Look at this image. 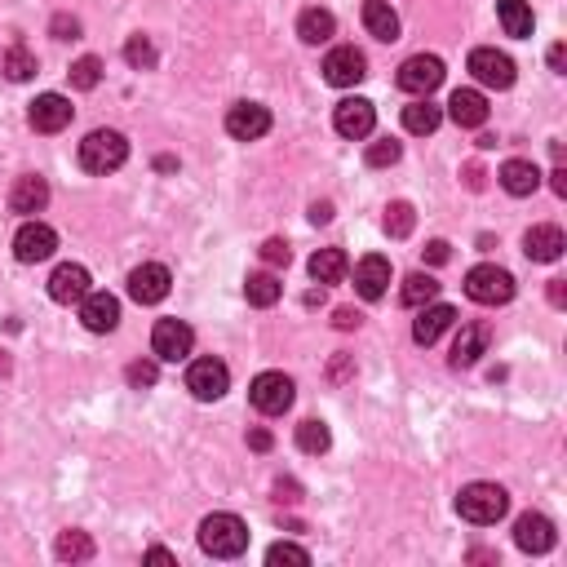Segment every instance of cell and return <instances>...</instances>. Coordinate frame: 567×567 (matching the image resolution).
<instances>
[{
  "label": "cell",
  "mask_w": 567,
  "mask_h": 567,
  "mask_svg": "<svg viewBox=\"0 0 567 567\" xmlns=\"http://www.w3.org/2000/svg\"><path fill=\"white\" fill-rule=\"evenodd\" d=\"M200 550L213 554V559H240L249 550V528H244L240 514H209L200 523Z\"/></svg>",
  "instance_id": "1"
},
{
  "label": "cell",
  "mask_w": 567,
  "mask_h": 567,
  "mask_svg": "<svg viewBox=\"0 0 567 567\" xmlns=\"http://www.w3.org/2000/svg\"><path fill=\"white\" fill-rule=\"evenodd\" d=\"M129 160V142L116 129H94L80 142V169L85 173H116Z\"/></svg>",
  "instance_id": "2"
},
{
  "label": "cell",
  "mask_w": 567,
  "mask_h": 567,
  "mask_svg": "<svg viewBox=\"0 0 567 567\" xmlns=\"http://www.w3.org/2000/svg\"><path fill=\"white\" fill-rule=\"evenodd\" d=\"M505 510H510V497H505V488H497V483H470V488H461V497H457V514L466 523H474V528L497 523Z\"/></svg>",
  "instance_id": "3"
},
{
  "label": "cell",
  "mask_w": 567,
  "mask_h": 567,
  "mask_svg": "<svg viewBox=\"0 0 567 567\" xmlns=\"http://www.w3.org/2000/svg\"><path fill=\"white\" fill-rule=\"evenodd\" d=\"M466 297L479 306H505L514 297V275L505 271V266H474V271L466 275Z\"/></svg>",
  "instance_id": "4"
},
{
  "label": "cell",
  "mask_w": 567,
  "mask_h": 567,
  "mask_svg": "<svg viewBox=\"0 0 567 567\" xmlns=\"http://www.w3.org/2000/svg\"><path fill=\"white\" fill-rule=\"evenodd\" d=\"M293 377L284 373H257L249 386V404L262 412V417H280V412L293 408Z\"/></svg>",
  "instance_id": "5"
},
{
  "label": "cell",
  "mask_w": 567,
  "mask_h": 567,
  "mask_svg": "<svg viewBox=\"0 0 567 567\" xmlns=\"http://www.w3.org/2000/svg\"><path fill=\"white\" fill-rule=\"evenodd\" d=\"M187 390L195 399H222L226 390H231V368L222 364V359H213V355H204V359H195V364L187 368Z\"/></svg>",
  "instance_id": "6"
},
{
  "label": "cell",
  "mask_w": 567,
  "mask_h": 567,
  "mask_svg": "<svg viewBox=\"0 0 567 567\" xmlns=\"http://www.w3.org/2000/svg\"><path fill=\"white\" fill-rule=\"evenodd\" d=\"M399 89L404 94H417V98H426V94H435V89L443 85V63L435 54H412L404 67H399Z\"/></svg>",
  "instance_id": "7"
},
{
  "label": "cell",
  "mask_w": 567,
  "mask_h": 567,
  "mask_svg": "<svg viewBox=\"0 0 567 567\" xmlns=\"http://www.w3.org/2000/svg\"><path fill=\"white\" fill-rule=\"evenodd\" d=\"M54 249H58V231H54V226H45V222H23V226H18V235H14V257H18V262H27V266L49 262Z\"/></svg>",
  "instance_id": "8"
},
{
  "label": "cell",
  "mask_w": 567,
  "mask_h": 567,
  "mask_svg": "<svg viewBox=\"0 0 567 567\" xmlns=\"http://www.w3.org/2000/svg\"><path fill=\"white\" fill-rule=\"evenodd\" d=\"M191 346H195V333H191V324H182V319H160V324L151 328V350H156V359H164V364L187 359Z\"/></svg>",
  "instance_id": "9"
},
{
  "label": "cell",
  "mask_w": 567,
  "mask_h": 567,
  "mask_svg": "<svg viewBox=\"0 0 567 567\" xmlns=\"http://www.w3.org/2000/svg\"><path fill=\"white\" fill-rule=\"evenodd\" d=\"M364 76H368V58L359 54L355 45H337L333 54L324 58V80H328V85H337V89H355Z\"/></svg>",
  "instance_id": "10"
},
{
  "label": "cell",
  "mask_w": 567,
  "mask_h": 567,
  "mask_svg": "<svg viewBox=\"0 0 567 567\" xmlns=\"http://www.w3.org/2000/svg\"><path fill=\"white\" fill-rule=\"evenodd\" d=\"M169 284H173V275H169V266H160V262H142L138 271L129 275V297L138 306H156L169 297Z\"/></svg>",
  "instance_id": "11"
},
{
  "label": "cell",
  "mask_w": 567,
  "mask_h": 567,
  "mask_svg": "<svg viewBox=\"0 0 567 567\" xmlns=\"http://www.w3.org/2000/svg\"><path fill=\"white\" fill-rule=\"evenodd\" d=\"M226 133L240 142H257L271 133V111L262 107V102H235L231 111H226Z\"/></svg>",
  "instance_id": "12"
},
{
  "label": "cell",
  "mask_w": 567,
  "mask_h": 567,
  "mask_svg": "<svg viewBox=\"0 0 567 567\" xmlns=\"http://www.w3.org/2000/svg\"><path fill=\"white\" fill-rule=\"evenodd\" d=\"M470 76L488 89H510L514 85V63H510V54H501V49H474Z\"/></svg>",
  "instance_id": "13"
},
{
  "label": "cell",
  "mask_w": 567,
  "mask_h": 567,
  "mask_svg": "<svg viewBox=\"0 0 567 567\" xmlns=\"http://www.w3.org/2000/svg\"><path fill=\"white\" fill-rule=\"evenodd\" d=\"M333 125H337V133H342V138L359 142V138H368V133H373L377 111H373V102H368V98H346V102H337Z\"/></svg>",
  "instance_id": "14"
},
{
  "label": "cell",
  "mask_w": 567,
  "mask_h": 567,
  "mask_svg": "<svg viewBox=\"0 0 567 567\" xmlns=\"http://www.w3.org/2000/svg\"><path fill=\"white\" fill-rule=\"evenodd\" d=\"M554 523L545 519V514H519V523H514V545H519L523 554H550L554 550Z\"/></svg>",
  "instance_id": "15"
},
{
  "label": "cell",
  "mask_w": 567,
  "mask_h": 567,
  "mask_svg": "<svg viewBox=\"0 0 567 567\" xmlns=\"http://www.w3.org/2000/svg\"><path fill=\"white\" fill-rule=\"evenodd\" d=\"M457 324V311H452L448 302H426L417 315V324H412V342L417 346H435L448 328Z\"/></svg>",
  "instance_id": "16"
},
{
  "label": "cell",
  "mask_w": 567,
  "mask_h": 567,
  "mask_svg": "<svg viewBox=\"0 0 567 567\" xmlns=\"http://www.w3.org/2000/svg\"><path fill=\"white\" fill-rule=\"evenodd\" d=\"M27 120H32L36 133H63L71 125V102L63 94H40L27 111Z\"/></svg>",
  "instance_id": "17"
},
{
  "label": "cell",
  "mask_w": 567,
  "mask_h": 567,
  "mask_svg": "<svg viewBox=\"0 0 567 567\" xmlns=\"http://www.w3.org/2000/svg\"><path fill=\"white\" fill-rule=\"evenodd\" d=\"M80 319H85L89 333H111V328L120 324V302L111 293H94V288H89V293L80 297Z\"/></svg>",
  "instance_id": "18"
},
{
  "label": "cell",
  "mask_w": 567,
  "mask_h": 567,
  "mask_svg": "<svg viewBox=\"0 0 567 567\" xmlns=\"http://www.w3.org/2000/svg\"><path fill=\"white\" fill-rule=\"evenodd\" d=\"M85 293H89V271L80 262H63L54 275H49V297H54L58 306L80 302Z\"/></svg>",
  "instance_id": "19"
},
{
  "label": "cell",
  "mask_w": 567,
  "mask_h": 567,
  "mask_svg": "<svg viewBox=\"0 0 567 567\" xmlns=\"http://www.w3.org/2000/svg\"><path fill=\"white\" fill-rule=\"evenodd\" d=\"M448 116L457 129H483L488 125V98H483L479 89H457V94L448 98Z\"/></svg>",
  "instance_id": "20"
},
{
  "label": "cell",
  "mask_w": 567,
  "mask_h": 567,
  "mask_svg": "<svg viewBox=\"0 0 567 567\" xmlns=\"http://www.w3.org/2000/svg\"><path fill=\"white\" fill-rule=\"evenodd\" d=\"M355 288H359V297H364V302H377V297H386V288H390V262H386V257H377V253L359 257V266H355Z\"/></svg>",
  "instance_id": "21"
},
{
  "label": "cell",
  "mask_w": 567,
  "mask_h": 567,
  "mask_svg": "<svg viewBox=\"0 0 567 567\" xmlns=\"http://www.w3.org/2000/svg\"><path fill=\"white\" fill-rule=\"evenodd\" d=\"M563 249H567L563 231H559V226H550V222L532 226V231L523 235V253H528L532 262H559Z\"/></svg>",
  "instance_id": "22"
},
{
  "label": "cell",
  "mask_w": 567,
  "mask_h": 567,
  "mask_svg": "<svg viewBox=\"0 0 567 567\" xmlns=\"http://www.w3.org/2000/svg\"><path fill=\"white\" fill-rule=\"evenodd\" d=\"M488 342H492L488 324H461L457 342H452V368H470V364H479V355L488 350Z\"/></svg>",
  "instance_id": "23"
},
{
  "label": "cell",
  "mask_w": 567,
  "mask_h": 567,
  "mask_svg": "<svg viewBox=\"0 0 567 567\" xmlns=\"http://www.w3.org/2000/svg\"><path fill=\"white\" fill-rule=\"evenodd\" d=\"M497 178H501V187L510 191V195H519V200H523V195H532L536 187H541V169H536L532 160H505Z\"/></svg>",
  "instance_id": "24"
},
{
  "label": "cell",
  "mask_w": 567,
  "mask_h": 567,
  "mask_svg": "<svg viewBox=\"0 0 567 567\" xmlns=\"http://www.w3.org/2000/svg\"><path fill=\"white\" fill-rule=\"evenodd\" d=\"M49 204V182L45 178H18L9 191V209L14 213H40Z\"/></svg>",
  "instance_id": "25"
},
{
  "label": "cell",
  "mask_w": 567,
  "mask_h": 567,
  "mask_svg": "<svg viewBox=\"0 0 567 567\" xmlns=\"http://www.w3.org/2000/svg\"><path fill=\"white\" fill-rule=\"evenodd\" d=\"M364 27L377 40H399V14L386 0H364Z\"/></svg>",
  "instance_id": "26"
},
{
  "label": "cell",
  "mask_w": 567,
  "mask_h": 567,
  "mask_svg": "<svg viewBox=\"0 0 567 567\" xmlns=\"http://www.w3.org/2000/svg\"><path fill=\"white\" fill-rule=\"evenodd\" d=\"M497 18H501L505 36H519V40L532 36V27H536L528 0H497Z\"/></svg>",
  "instance_id": "27"
},
{
  "label": "cell",
  "mask_w": 567,
  "mask_h": 567,
  "mask_svg": "<svg viewBox=\"0 0 567 567\" xmlns=\"http://www.w3.org/2000/svg\"><path fill=\"white\" fill-rule=\"evenodd\" d=\"M333 32H337V18L328 9H302V18H297V36L306 45H324V40H333Z\"/></svg>",
  "instance_id": "28"
},
{
  "label": "cell",
  "mask_w": 567,
  "mask_h": 567,
  "mask_svg": "<svg viewBox=\"0 0 567 567\" xmlns=\"http://www.w3.org/2000/svg\"><path fill=\"white\" fill-rule=\"evenodd\" d=\"M439 120H443V111H439L430 98H417V102H408V107H404V129H408V133H417V138L435 133V129H439Z\"/></svg>",
  "instance_id": "29"
},
{
  "label": "cell",
  "mask_w": 567,
  "mask_h": 567,
  "mask_svg": "<svg viewBox=\"0 0 567 567\" xmlns=\"http://www.w3.org/2000/svg\"><path fill=\"white\" fill-rule=\"evenodd\" d=\"M346 271H350V262H346L342 249H319V253L311 257V280H315V284H337Z\"/></svg>",
  "instance_id": "30"
},
{
  "label": "cell",
  "mask_w": 567,
  "mask_h": 567,
  "mask_svg": "<svg viewBox=\"0 0 567 567\" xmlns=\"http://www.w3.org/2000/svg\"><path fill=\"white\" fill-rule=\"evenodd\" d=\"M435 297H439V280H435V275H426V271L408 275L404 288H399V302H404V306H417V311H421L426 302H435Z\"/></svg>",
  "instance_id": "31"
},
{
  "label": "cell",
  "mask_w": 567,
  "mask_h": 567,
  "mask_svg": "<svg viewBox=\"0 0 567 567\" xmlns=\"http://www.w3.org/2000/svg\"><path fill=\"white\" fill-rule=\"evenodd\" d=\"M280 293H284V284L275 280L271 271L249 275V284H244V297H249L253 306H262V311H266V306H275V302H280Z\"/></svg>",
  "instance_id": "32"
},
{
  "label": "cell",
  "mask_w": 567,
  "mask_h": 567,
  "mask_svg": "<svg viewBox=\"0 0 567 567\" xmlns=\"http://www.w3.org/2000/svg\"><path fill=\"white\" fill-rule=\"evenodd\" d=\"M54 554L63 563H89L94 559V541H89L85 532H63L58 536V545H54Z\"/></svg>",
  "instance_id": "33"
},
{
  "label": "cell",
  "mask_w": 567,
  "mask_h": 567,
  "mask_svg": "<svg viewBox=\"0 0 567 567\" xmlns=\"http://www.w3.org/2000/svg\"><path fill=\"white\" fill-rule=\"evenodd\" d=\"M381 226H386L390 240H408L412 226H417V213H412V204H408V200H395V204L386 209V222H381Z\"/></svg>",
  "instance_id": "34"
},
{
  "label": "cell",
  "mask_w": 567,
  "mask_h": 567,
  "mask_svg": "<svg viewBox=\"0 0 567 567\" xmlns=\"http://www.w3.org/2000/svg\"><path fill=\"white\" fill-rule=\"evenodd\" d=\"M0 71H5V76L14 80V85H23V80H32V76H36V58L27 54L23 45H14L5 58H0Z\"/></svg>",
  "instance_id": "35"
},
{
  "label": "cell",
  "mask_w": 567,
  "mask_h": 567,
  "mask_svg": "<svg viewBox=\"0 0 567 567\" xmlns=\"http://www.w3.org/2000/svg\"><path fill=\"white\" fill-rule=\"evenodd\" d=\"M328 443H333V435H328L324 421H302V426H297V448L311 452V457L328 452Z\"/></svg>",
  "instance_id": "36"
},
{
  "label": "cell",
  "mask_w": 567,
  "mask_h": 567,
  "mask_svg": "<svg viewBox=\"0 0 567 567\" xmlns=\"http://www.w3.org/2000/svg\"><path fill=\"white\" fill-rule=\"evenodd\" d=\"M125 63H129L133 71L156 67V45H151L147 36H129V45H125Z\"/></svg>",
  "instance_id": "37"
},
{
  "label": "cell",
  "mask_w": 567,
  "mask_h": 567,
  "mask_svg": "<svg viewBox=\"0 0 567 567\" xmlns=\"http://www.w3.org/2000/svg\"><path fill=\"white\" fill-rule=\"evenodd\" d=\"M67 76H71V85H76V89H98V80H102V63H98L94 54H89V58H80V63H71Z\"/></svg>",
  "instance_id": "38"
},
{
  "label": "cell",
  "mask_w": 567,
  "mask_h": 567,
  "mask_svg": "<svg viewBox=\"0 0 567 567\" xmlns=\"http://www.w3.org/2000/svg\"><path fill=\"white\" fill-rule=\"evenodd\" d=\"M266 563H297V567H306V563H311V554H306L302 550V545H293V541H275L271 545V550H266Z\"/></svg>",
  "instance_id": "39"
},
{
  "label": "cell",
  "mask_w": 567,
  "mask_h": 567,
  "mask_svg": "<svg viewBox=\"0 0 567 567\" xmlns=\"http://www.w3.org/2000/svg\"><path fill=\"white\" fill-rule=\"evenodd\" d=\"M129 386L133 390H147V386H156L160 381V368H156V359H138V364H129Z\"/></svg>",
  "instance_id": "40"
},
{
  "label": "cell",
  "mask_w": 567,
  "mask_h": 567,
  "mask_svg": "<svg viewBox=\"0 0 567 567\" xmlns=\"http://www.w3.org/2000/svg\"><path fill=\"white\" fill-rule=\"evenodd\" d=\"M399 156H404V151H399V142H390V138H386V142H373L364 160H368V169H386V164H395Z\"/></svg>",
  "instance_id": "41"
},
{
  "label": "cell",
  "mask_w": 567,
  "mask_h": 567,
  "mask_svg": "<svg viewBox=\"0 0 567 567\" xmlns=\"http://www.w3.org/2000/svg\"><path fill=\"white\" fill-rule=\"evenodd\" d=\"M262 262L266 266H288V262H293V249H288L284 240H266L262 244Z\"/></svg>",
  "instance_id": "42"
},
{
  "label": "cell",
  "mask_w": 567,
  "mask_h": 567,
  "mask_svg": "<svg viewBox=\"0 0 567 567\" xmlns=\"http://www.w3.org/2000/svg\"><path fill=\"white\" fill-rule=\"evenodd\" d=\"M421 253H426V262H430V266H443V262H448V257H452L448 240H430V244H426V249H421Z\"/></svg>",
  "instance_id": "43"
},
{
  "label": "cell",
  "mask_w": 567,
  "mask_h": 567,
  "mask_svg": "<svg viewBox=\"0 0 567 567\" xmlns=\"http://www.w3.org/2000/svg\"><path fill=\"white\" fill-rule=\"evenodd\" d=\"M333 324L342 328V333H350V328H359V324H364V315H359V311H350V306H342V311L333 315Z\"/></svg>",
  "instance_id": "44"
},
{
  "label": "cell",
  "mask_w": 567,
  "mask_h": 567,
  "mask_svg": "<svg viewBox=\"0 0 567 567\" xmlns=\"http://www.w3.org/2000/svg\"><path fill=\"white\" fill-rule=\"evenodd\" d=\"M54 36L58 40H76L80 36V23H76V18H54Z\"/></svg>",
  "instance_id": "45"
},
{
  "label": "cell",
  "mask_w": 567,
  "mask_h": 567,
  "mask_svg": "<svg viewBox=\"0 0 567 567\" xmlns=\"http://www.w3.org/2000/svg\"><path fill=\"white\" fill-rule=\"evenodd\" d=\"M271 443H275L271 430H253V435H249V448L253 452H271Z\"/></svg>",
  "instance_id": "46"
},
{
  "label": "cell",
  "mask_w": 567,
  "mask_h": 567,
  "mask_svg": "<svg viewBox=\"0 0 567 567\" xmlns=\"http://www.w3.org/2000/svg\"><path fill=\"white\" fill-rule=\"evenodd\" d=\"M466 187L470 191H483V169H479V164H466Z\"/></svg>",
  "instance_id": "47"
},
{
  "label": "cell",
  "mask_w": 567,
  "mask_h": 567,
  "mask_svg": "<svg viewBox=\"0 0 567 567\" xmlns=\"http://www.w3.org/2000/svg\"><path fill=\"white\" fill-rule=\"evenodd\" d=\"M275 501H297V483H275Z\"/></svg>",
  "instance_id": "48"
},
{
  "label": "cell",
  "mask_w": 567,
  "mask_h": 567,
  "mask_svg": "<svg viewBox=\"0 0 567 567\" xmlns=\"http://www.w3.org/2000/svg\"><path fill=\"white\" fill-rule=\"evenodd\" d=\"M550 187H554V195H567V169H554L550 173Z\"/></svg>",
  "instance_id": "49"
},
{
  "label": "cell",
  "mask_w": 567,
  "mask_h": 567,
  "mask_svg": "<svg viewBox=\"0 0 567 567\" xmlns=\"http://www.w3.org/2000/svg\"><path fill=\"white\" fill-rule=\"evenodd\" d=\"M550 302H554V306H563V302H567V288H563V280H550Z\"/></svg>",
  "instance_id": "50"
},
{
  "label": "cell",
  "mask_w": 567,
  "mask_h": 567,
  "mask_svg": "<svg viewBox=\"0 0 567 567\" xmlns=\"http://www.w3.org/2000/svg\"><path fill=\"white\" fill-rule=\"evenodd\" d=\"M333 218V204H311V222H328Z\"/></svg>",
  "instance_id": "51"
},
{
  "label": "cell",
  "mask_w": 567,
  "mask_h": 567,
  "mask_svg": "<svg viewBox=\"0 0 567 567\" xmlns=\"http://www.w3.org/2000/svg\"><path fill=\"white\" fill-rule=\"evenodd\" d=\"M563 63H567V49H563V45H554V49H550V67H554V71H563Z\"/></svg>",
  "instance_id": "52"
},
{
  "label": "cell",
  "mask_w": 567,
  "mask_h": 567,
  "mask_svg": "<svg viewBox=\"0 0 567 567\" xmlns=\"http://www.w3.org/2000/svg\"><path fill=\"white\" fill-rule=\"evenodd\" d=\"M147 559H151V563H173V554H169V550H160V545H156V550H147Z\"/></svg>",
  "instance_id": "53"
},
{
  "label": "cell",
  "mask_w": 567,
  "mask_h": 567,
  "mask_svg": "<svg viewBox=\"0 0 567 567\" xmlns=\"http://www.w3.org/2000/svg\"><path fill=\"white\" fill-rule=\"evenodd\" d=\"M9 373V355H5V350H0V377H5Z\"/></svg>",
  "instance_id": "54"
}]
</instances>
